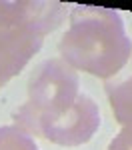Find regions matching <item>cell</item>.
<instances>
[{
    "instance_id": "cell-1",
    "label": "cell",
    "mask_w": 132,
    "mask_h": 150,
    "mask_svg": "<svg viewBox=\"0 0 132 150\" xmlns=\"http://www.w3.org/2000/svg\"><path fill=\"white\" fill-rule=\"evenodd\" d=\"M58 52L74 70L106 80L130 60L132 40L116 10L104 6H76L70 12V26L60 40Z\"/></svg>"
},
{
    "instance_id": "cell-2",
    "label": "cell",
    "mask_w": 132,
    "mask_h": 150,
    "mask_svg": "<svg viewBox=\"0 0 132 150\" xmlns=\"http://www.w3.org/2000/svg\"><path fill=\"white\" fill-rule=\"evenodd\" d=\"M80 96L78 70L62 58H48L28 78V100L40 120H52L68 112Z\"/></svg>"
},
{
    "instance_id": "cell-3",
    "label": "cell",
    "mask_w": 132,
    "mask_h": 150,
    "mask_svg": "<svg viewBox=\"0 0 132 150\" xmlns=\"http://www.w3.org/2000/svg\"><path fill=\"white\" fill-rule=\"evenodd\" d=\"M100 126L98 104L80 94L68 112L52 120H40V136L60 146H80L94 136Z\"/></svg>"
},
{
    "instance_id": "cell-4",
    "label": "cell",
    "mask_w": 132,
    "mask_h": 150,
    "mask_svg": "<svg viewBox=\"0 0 132 150\" xmlns=\"http://www.w3.org/2000/svg\"><path fill=\"white\" fill-rule=\"evenodd\" d=\"M66 16V4L54 0H0V26L22 28L44 36Z\"/></svg>"
},
{
    "instance_id": "cell-5",
    "label": "cell",
    "mask_w": 132,
    "mask_h": 150,
    "mask_svg": "<svg viewBox=\"0 0 132 150\" xmlns=\"http://www.w3.org/2000/svg\"><path fill=\"white\" fill-rule=\"evenodd\" d=\"M44 36L22 28L0 26V88L14 78L42 46Z\"/></svg>"
},
{
    "instance_id": "cell-6",
    "label": "cell",
    "mask_w": 132,
    "mask_h": 150,
    "mask_svg": "<svg viewBox=\"0 0 132 150\" xmlns=\"http://www.w3.org/2000/svg\"><path fill=\"white\" fill-rule=\"evenodd\" d=\"M104 90L116 122L132 126V54L124 68L104 80Z\"/></svg>"
},
{
    "instance_id": "cell-7",
    "label": "cell",
    "mask_w": 132,
    "mask_h": 150,
    "mask_svg": "<svg viewBox=\"0 0 132 150\" xmlns=\"http://www.w3.org/2000/svg\"><path fill=\"white\" fill-rule=\"evenodd\" d=\"M0 150H38L34 138L18 126H0Z\"/></svg>"
},
{
    "instance_id": "cell-8",
    "label": "cell",
    "mask_w": 132,
    "mask_h": 150,
    "mask_svg": "<svg viewBox=\"0 0 132 150\" xmlns=\"http://www.w3.org/2000/svg\"><path fill=\"white\" fill-rule=\"evenodd\" d=\"M108 150H132V126H122V130L110 140Z\"/></svg>"
}]
</instances>
